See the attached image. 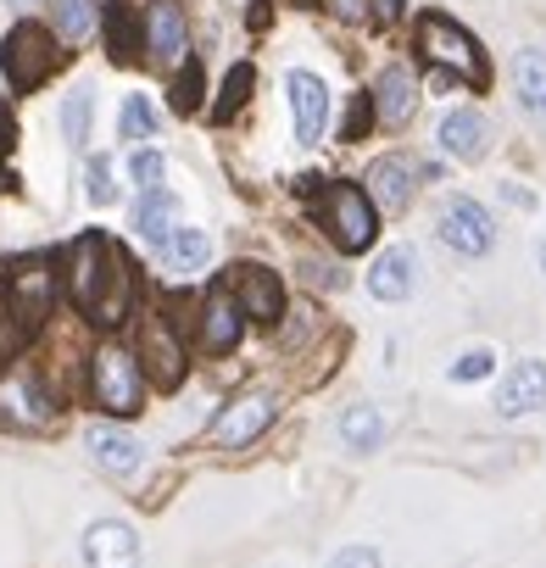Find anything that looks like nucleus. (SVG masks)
Listing matches in <instances>:
<instances>
[{
	"instance_id": "nucleus-18",
	"label": "nucleus",
	"mask_w": 546,
	"mask_h": 568,
	"mask_svg": "<svg viewBox=\"0 0 546 568\" xmlns=\"http://www.w3.org/2000/svg\"><path fill=\"white\" fill-rule=\"evenodd\" d=\"M90 463H95L101 474H112V479H129V474H140L145 452H140V440L123 435V429H90Z\"/></svg>"
},
{
	"instance_id": "nucleus-5",
	"label": "nucleus",
	"mask_w": 546,
	"mask_h": 568,
	"mask_svg": "<svg viewBox=\"0 0 546 568\" xmlns=\"http://www.w3.org/2000/svg\"><path fill=\"white\" fill-rule=\"evenodd\" d=\"M0 424L7 429H23V435H40L57 424V396L40 385V374H0Z\"/></svg>"
},
{
	"instance_id": "nucleus-32",
	"label": "nucleus",
	"mask_w": 546,
	"mask_h": 568,
	"mask_svg": "<svg viewBox=\"0 0 546 568\" xmlns=\"http://www.w3.org/2000/svg\"><path fill=\"white\" fill-rule=\"evenodd\" d=\"M129 179L140 184V195H145V190H162V156H156V151H134Z\"/></svg>"
},
{
	"instance_id": "nucleus-3",
	"label": "nucleus",
	"mask_w": 546,
	"mask_h": 568,
	"mask_svg": "<svg viewBox=\"0 0 546 568\" xmlns=\"http://www.w3.org/2000/svg\"><path fill=\"white\" fill-rule=\"evenodd\" d=\"M418 51L435 62V68H446L452 79H463V84H485L491 79V68H485V57H479V45L452 23V18H441V12H429L424 23H418Z\"/></svg>"
},
{
	"instance_id": "nucleus-37",
	"label": "nucleus",
	"mask_w": 546,
	"mask_h": 568,
	"mask_svg": "<svg viewBox=\"0 0 546 568\" xmlns=\"http://www.w3.org/2000/svg\"><path fill=\"white\" fill-rule=\"evenodd\" d=\"M396 12H402V0H368V18L374 23H391Z\"/></svg>"
},
{
	"instance_id": "nucleus-21",
	"label": "nucleus",
	"mask_w": 546,
	"mask_h": 568,
	"mask_svg": "<svg viewBox=\"0 0 546 568\" xmlns=\"http://www.w3.org/2000/svg\"><path fill=\"white\" fill-rule=\"evenodd\" d=\"M134 229H140V240L145 245H162L173 229H179V195L162 184V190H145L140 201H134Z\"/></svg>"
},
{
	"instance_id": "nucleus-38",
	"label": "nucleus",
	"mask_w": 546,
	"mask_h": 568,
	"mask_svg": "<svg viewBox=\"0 0 546 568\" xmlns=\"http://www.w3.org/2000/svg\"><path fill=\"white\" fill-rule=\"evenodd\" d=\"M540 273H546V240H540Z\"/></svg>"
},
{
	"instance_id": "nucleus-33",
	"label": "nucleus",
	"mask_w": 546,
	"mask_h": 568,
	"mask_svg": "<svg viewBox=\"0 0 546 568\" xmlns=\"http://www.w3.org/2000/svg\"><path fill=\"white\" fill-rule=\"evenodd\" d=\"M368 123H374V95H357L352 112H346V123H341V140H363Z\"/></svg>"
},
{
	"instance_id": "nucleus-15",
	"label": "nucleus",
	"mask_w": 546,
	"mask_h": 568,
	"mask_svg": "<svg viewBox=\"0 0 546 568\" xmlns=\"http://www.w3.org/2000/svg\"><path fill=\"white\" fill-rule=\"evenodd\" d=\"M134 357H140V368H151L162 385H179V374H184V341L168 329V318H145Z\"/></svg>"
},
{
	"instance_id": "nucleus-34",
	"label": "nucleus",
	"mask_w": 546,
	"mask_h": 568,
	"mask_svg": "<svg viewBox=\"0 0 546 568\" xmlns=\"http://www.w3.org/2000/svg\"><path fill=\"white\" fill-rule=\"evenodd\" d=\"M245 90H251V68H245V62H240V68H234V73H229V84H223V101H218V112H223V118H229V112H234V106H245Z\"/></svg>"
},
{
	"instance_id": "nucleus-23",
	"label": "nucleus",
	"mask_w": 546,
	"mask_h": 568,
	"mask_svg": "<svg viewBox=\"0 0 546 568\" xmlns=\"http://www.w3.org/2000/svg\"><path fill=\"white\" fill-rule=\"evenodd\" d=\"M341 446H346V452H357V457L380 452V446H385V418H380V407L352 402V407L341 413Z\"/></svg>"
},
{
	"instance_id": "nucleus-39",
	"label": "nucleus",
	"mask_w": 546,
	"mask_h": 568,
	"mask_svg": "<svg viewBox=\"0 0 546 568\" xmlns=\"http://www.w3.org/2000/svg\"><path fill=\"white\" fill-rule=\"evenodd\" d=\"M296 7H313V0H296Z\"/></svg>"
},
{
	"instance_id": "nucleus-24",
	"label": "nucleus",
	"mask_w": 546,
	"mask_h": 568,
	"mask_svg": "<svg viewBox=\"0 0 546 568\" xmlns=\"http://www.w3.org/2000/svg\"><path fill=\"white\" fill-rule=\"evenodd\" d=\"M413 112H418V79L407 68H385V79H380V118L402 129Z\"/></svg>"
},
{
	"instance_id": "nucleus-11",
	"label": "nucleus",
	"mask_w": 546,
	"mask_h": 568,
	"mask_svg": "<svg viewBox=\"0 0 546 568\" xmlns=\"http://www.w3.org/2000/svg\"><path fill=\"white\" fill-rule=\"evenodd\" d=\"M285 90H291V112H296V140L302 145H318V134L330 123V90H324V79L307 73V68H296L285 79Z\"/></svg>"
},
{
	"instance_id": "nucleus-30",
	"label": "nucleus",
	"mask_w": 546,
	"mask_h": 568,
	"mask_svg": "<svg viewBox=\"0 0 546 568\" xmlns=\"http://www.w3.org/2000/svg\"><path fill=\"white\" fill-rule=\"evenodd\" d=\"M107 40H112V57H118V62H129V57L140 51V45H134V34H129V12H123V7H112V12H107Z\"/></svg>"
},
{
	"instance_id": "nucleus-9",
	"label": "nucleus",
	"mask_w": 546,
	"mask_h": 568,
	"mask_svg": "<svg viewBox=\"0 0 546 568\" xmlns=\"http://www.w3.org/2000/svg\"><path fill=\"white\" fill-rule=\"evenodd\" d=\"M441 240H446L452 251H463V256H485V251L496 245V223H491V212H485L479 201L452 195L446 212H441Z\"/></svg>"
},
{
	"instance_id": "nucleus-31",
	"label": "nucleus",
	"mask_w": 546,
	"mask_h": 568,
	"mask_svg": "<svg viewBox=\"0 0 546 568\" xmlns=\"http://www.w3.org/2000/svg\"><path fill=\"white\" fill-rule=\"evenodd\" d=\"M173 106L179 112H195L201 106V68L195 62H184V73L173 79Z\"/></svg>"
},
{
	"instance_id": "nucleus-12",
	"label": "nucleus",
	"mask_w": 546,
	"mask_h": 568,
	"mask_svg": "<svg viewBox=\"0 0 546 568\" xmlns=\"http://www.w3.org/2000/svg\"><path fill=\"white\" fill-rule=\"evenodd\" d=\"M546 407V363L524 357L507 368V379L496 385V413L502 418H524V413H540Z\"/></svg>"
},
{
	"instance_id": "nucleus-16",
	"label": "nucleus",
	"mask_w": 546,
	"mask_h": 568,
	"mask_svg": "<svg viewBox=\"0 0 546 568\" xmlns=\"http://www.w3.org/2000/svg\"><path fill=\"white\" fill-rule=\"evenodd\" d=\"M413 284H418V251L413 245H391L368 267V296H380V302H407Z\"/></svg>"
},
{
	"instance_id": "nucleus-36",
	"label": "nucleus",
	"mask_w": 546,
	"mask_h": 568,
	"mask_svg": "<svg viewBox=\"0 0 546 568\" xmlns=\"http://www.w3.org/2000/svg\"><path fill=\"white\" fill-rule=\"evenodd\" d=\"M330 12L346 18V23H363L368 18V0H330Z\"/></svg>"
},
{
	"instance_id": "nucleus-35",
	"label": "nucleus",
	"mask_w": 546,
	"mask_h": 568,
	"mask_svg": "<svg viewBox=\"0 0 546 568\" xmlns=\"http://www.w3.org/2000/svg\"><path fill=\"white\" fill-rule=\"evenodd\" d=\"M330 568H380V551L374 546H346L330 557Z\"/></svg>"
},
{
	"instance_id": "nucleus-6",
	"label": "nucleus",
	"mask_w": 546,
	"mask_h": 568,
	"mask_svg": "<svg viewBox=\"0 0 546 568\" xmlns=\"http://www.w3.org/2000/svg\"><path fill=\"white\" fill-rule=\"evenodd\" d=\"M57 45H51V29H40V23H18L12 34H7V45H0V68H7V79L18 84V90H34L46 73H51V57Z\"/></svg>"
},
{
	"instance_id": "nucleus-28",
	"label": "nucleus",
	"mask_w": 546,
	"mask_h": 568,
	"mask_svg": "<svg viewBox=\"0 0 546 568\" xmlns=\"http://www.w3.org/2000/svg\"><path fill=\"white\" fill-rule=\"evenodd\" d=\"M491 374H496V352H485V346H474V352H463L452 363V379L457 385H474V379H491Z\"/></svg>"
},
{
	"instance_id": "nucleus-8",
	"label": "nucleus",
	"mask_w": 546,
	"mask_h": 568,
	"mask_svg": "<svg viewBox=\"0 0 546 568\" xmlns=\"http://www.w3.org/2000/svg\"><path fill=\"white\" fill-rule=\"evenodd\" d=\"M229 296L240 302L245 324H280V313H285V291H280V278H273L267 267H256V262H240V267H234Z\"/></svg>"
},
{
	"instance_id": "nucleus-4",
	"label": "nucleus",
	"mask_w": 546,
	"mask_h": 568,
	"mask_svg": "<svg viewBox=\"0 0 546 568\" xmlns=\"http://www.w3.org/2000/svg\"><path fill=\"white\" fill-rule=\"evenodd\" d=\"M324 229L341 251H368L380 240V206L357 184H330L324 190Z\"/></svg>"
},
{
	"instance_id": "nucleus-10",
	"label": "nucleus",
	"mask_w": 546,
	"mask_h": 568,
	"mask_svg": "<svg viewBox=\"0 0 546 568\" xmlns=\"http://www.w3.org/2000/svg\"><path fill=\"white\" fill-rule=\"evenodd\" d=\"M84 568H140V535L123 518H95L84 529Z\"/></svg>"
},
{
	"instance_id": "nucleus-27",
	"label": "nucleus",
	"mask_w": 546,
	"mask_h": 568,
	"mask_svg": "<svg viewBox=\"0 0 546 568\" xmlns=\"http://www.w3.org/2000/svg\"><path fill=\"white\" fill-rule=\"evenodd\" d=\"M118 134H123V140H151V134H156V112H151L145 95H129V101H123Z\"/></svg>"
},
{
	"instance_id": "nucleus-29",
	"label": "nucleus",
	"mask_w": 546,
	"mask_h": 568,
	"mask_svg": "<svg viewBox=\"0 0 546 568\" xmlns=\"http://www.w3.org/2000/svg\"><path fill=\"white\" fill-rule=\"evenodd\" d=\"M90 201L95 206H112L118 201V168H112V156H95L90 162Z\"/></svg>"
},
{
	"instance_id": "nucleus-17",
	"label": "nucleus",
	"mask_w": 546,
	"mask_h": 568,
	"mask_svg": "<svg viewBox=\"0 0 546 568\" xmlns=\"http://www.w3.org/2000/svg\"><path fill=\"white\" fill-rule=\"evenodd\" d=\"M418 179V168L407 162V156H380L374 168H368V201L374 206H385V212H402L407 201H413V184Z\"/></svg>"
},
{
	"instance_id": "nucleus-2",
	"label": "nucleus",
	"mask_w": 546,
	"mask_h": 568,
	"mask_svg": "<svg viewBox=\"0 0 546 568\" xmlns=\"http://www.w3.org/2000/svg\"><path fill=\"white\" fill-rule=\"evenodd\" d=\"M90 396H95L101 413L134 418L140 402H145V368H140V357H134L129 346H112V341H107V346L90 357Z\"/></svg>"
},
{
	"instance_id": "nucleus-22",
	"label": "nucleus",
	"mask_w": 546,
	"mask_h": 568,
	"mask_svg": "<svg viewBox=\"0 0 546 568\" xmlns=\"http://www.w3.org/2000/svg\"><path fill=\"white\" fill-rule=\"evenodd\" d=\"M156 256H162L168 273H201L206 256H212V240H206V229H184V223H179V229L156 245Z\"/></svg>"
},
{
	"instance_id": "nucleus-26",
	"label": "nucleus",
	"mask_w": 546,
	"mask_h": 568,
	"mask_svg": "<svg viewBox=\"0 0 546 568\" xmlns=\"http://www.w3.org/2000/svg\"><path fill=\"white\" fill-rule=\"evenodd\" d=\"M62 134L68 145H90V90H73L62 101Z\"/></svg>"
},
{
	"instance_id": "nucleus-14",
	"label": "nucleus",
	"mask_w": 546,
	"mask_h": 568,
	"mask_svg": "<svg viewBox=\"0 0 546 568\" xmlns=\"http://www.w3.org/2000/svg\"><path fill=\"white\" fill-rule=\"evenodd\" d=\"M240 335H245V313L229 296V284H218V291L201 302V346L206 352H234Z\"/></svg>"
},
{
	"instance_id": "nucleus-20",
	"label": "nucleus",
	"mask_w": 546,
	"mask_h": 568,
	"mask_svg": "<svg viewBox=\"0 0 546 568\" xmlns=\"http://www.w3.org/2000/svg\"><path fill=\"white\" fill-rule=\"evenodd\" d=\"M485 140H491V129H485L479 112H446V118H441V151H446V156L479 162V156H485Z\"/></svg>"
},
{
	"instance_id": "nucleus-13",
	"label": "nucleus",
	"mask_w": 546,
	"mask_h": 568,
	"mask_svg": "<svg viewBox=\"0 0 546 568\" xmlns=\"http://www.w3.org/2000/svg\"><path fill=\"white\" fill-rule=\"evenodd\" d=\"M145 51H151V62H162V68L184 62L190 29H184V12L173 7V0H151V7H145Z\"/></svg>"
},
{
	"instance_id": "nucleus-1",
	"label": "nucleus",
	"mask_w": 546,
	"mask_h": 568,
	"mask_svg": "<svg viewBox=\"0 0 546 568\" xmlns=\"http://www.w3.org/2000/svg\"><path fill=\"white\" fill-rule=\"evenodd\" d=\"M68 296L95 313L101 324H118L129 313V267L112 251L107 234H79L68 251Z\"/></svg>"
},
{
	"instance_id": "nucleus-19",
	"label": "nucleus",
	"mask_w": 546,
	"mask_h": 568,
	"mask_svg": "<svg viewBox=\"0 0 546 568\" xmlns=\"http://www.w3.org/2000/svg\"><path fill=\"white\" fill-rule=\"evenodd\" d=\"M513 95L529 123L546 129V51H518L513 57Z\"/></svg>"
},
{
	"instance_id": "nucleus-40",
	"label": "nucleus",
	"mask_w": 546,
	"mask_h": 568,
	"mask_svg": "<svg viewBox=\"0 0 546 568\" xmlns=\"http://www.w3.org/2000/svg\"><path fill=\"white\" fill-rule=\"evenodd\" d=\"M12 7H29V0H12Z\"/></svg>"
},
{
	"instance_id": "nucleus-25",
	"label": "nucleus",
	"mask_w": 546,
	"mask_h": 568,
	"mask_svg": "<svg viewBox=\"0 0 546 568\" xmlns=\"http://www.w3.org/2000/svg\"><path fill=\"white\" fill-rule=\"evenodd\" d=\"M51 23L62 40H90L101 12H95V0H51Z\"/></svg>"
},
{
	"instance_id": "nucleus-7",
	"label": "nucleus",
	"mask_w": 546,
	"mask_h": 568,
	"mask_svg": "<svg viewBox=\"0 0 546 568\" xmlns=\"http://www.w3.org/2000/svg\"><path fill=\"white\" fill-rule=\"evenodd\" d=\"M273 413H280V402H273L267 390H245V396H234V402L212 418V440L229 446V452H240V446H251V440L273 424Z\"/></svg>"
}]
</instances>
